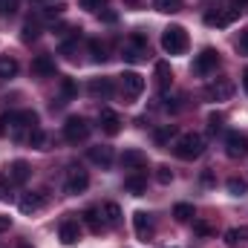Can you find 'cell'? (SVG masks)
<instances>
[{"instance_id":"6da1fadb","label":"cell","mask_w":248,"mask_h":248,"mask_svg":"<svg viewBox=\"0 0 248 248\" xmlns=\"http://www.w3.org/2000/svg\"><path fill=\"white\" fill-rule=\"evenodd\" d=\"M38 127V113L35 110H15L0 119V133H9L12 139H23L26 130Z\"/></svg>"},{"instance_id":"7a4b0ae2","label":"cell","mask_w":248,"mask_h":248,"mask_svg":"<svg viewBox=\"0 0 248 248\" xmlns=\"http://www.w3.org/2000/svg\"><path fill=\"white\" fill-rule=\"evenodd\" d=\"M173 153H176L179 159H185V162L199 159V156L205 153V136H199V133H182V136H176Z\"/></svg>"},{"instance_id":"3957f363","label":"cell","mask_w":248,"mask_h":248,"mask_svg":"<svg viewBox=\"0 0 248 248\" xmlns=\"http://www.w3.org/2000/svg\"><path fill=\"white\" fill-rule=\"evenodd\" d=\"M162 49H165L168 55H185V52H187V32H185V26L170 23V26L162 32Z\"/></svg>"},{"instance_id":"277c9868","label":"cell","mask_w":248,"mask_h":248,"mask_svg":"<svg viewBox=\"0 0 248 248\" xmlns=\"http://www.w3.org/2000/svg\"><path fill=\"white\" fill-rule=\"evenodd\" d=\"M63 139H66L69 144L87 141V139H90V122L81 119V116H69V119L63 122Z\"/></svg>"},{"instance_id":"5b68a950","label":"cell","mask_w":248,"mask_h":248,"mask_svg":"<svg viewBox=\"0 0 248 248\" xmlns=\"http://www.w3.org/2000/svg\"><path fill=\"white\" fill-rule=\"evenodd\" d=\"M202 95H205V101H228V98L234 95V81H228V78H217V81L205 84Z\"/></svg>"},{"instance_id":"8992f818","label":"cell","mask_w":248,"mask_h":248,"mask_svg":"<svg viewBox=\"0 0 248 248\" xmlns=\"http://www.w3.org/2000/svg\"><path fill=\"white\" fill-rule=\"evenodd\" d=\"M90 185V173L84 170V168H69L66 170V179H63V190L69 193V196H75V193H84Z\"/></svg>"},{"instance_id":"52a82bcc","label":"cell","mask_w":248,"mask_h":248,"mask_svg":"<svg viewBox=\"0 0 248 248\" xmlns=\"http://www.w3.org/2000/svg\"><path fill=\"white\" fill-rule=\"evenodd\" d=\"M217 66H219V52L217 49H202L193 58V72L196 75H211V72H217Z\"/></svg>"},{"instance_id":"ba28073f","label":"cell","mask_w":248,"mask_h":248,"mask_svg":"<svg viewBox=\"0 0 248 248\" xmlns=\"http://www.w3.org/2000/svg\"><path fill=\"white\" fill-rule=\"evenodd\" d=\"M133 228H136V237L139 240H153V234H156V222H153V217L147 214V211H136L133 214Z\"/></svg>"},{"instance_id":"9c48e42d","label":"cell","mask_w":248,"mask_h":248,"mask_svg":"<svg viewBox=\"0 0 248 248\" xmlns=\"http://www.w3.org/2000/svg\"><path fill=\"white\" fill-rule=\"evenodd\" d=\"M225 153H228L231 159H243V156L248 153V136L246 133L231 130V133L225 136Z\"/></svg>"},{"instance_id":"30bf717a","label":"cell","mask_w":248,"mask_h":248,"mask_svg":"<svg viewBox=\"0 0 248 248\" xmlns=\"http://www.w3.org/2000/svg\"><path fill=\"white\" fill-rule=\"evenodd\" d=\"M122 58H124V61H130V63L144 61V58H147V41H144L141 35H133V38H130V44L122 49Z\"/></svg>"},{"instance_id":"8fae6325","label":"cell","mask_w":248,"mask_h":248,"mask_svg":"<svg viewBox=\"0 0 248 248\" xmlns=\"http://www.w3.org/2000/svg\"><path fill=\"white\" fill-rule=\"evenodd\" d=\"M237 17H240V9H237V6H231V9H214V12H205V23H208V26H231Z\"/></svg>"},{"instance_id":"7c38bea8","label":"cell","mask_w":248,"mask_h":248,"mask_svg":"<svg viewBox=\"0 0 248 248\" xmlns=\"http://www.w3.org/2000/svg\"><path fill=\"white\" fill-rule=\"evenodd\" d=\"M122 93L127 98H139L144 93V78L139 72H124L122 75Z\"/></svg>"},{"instance_id":"4fadbf2b","label":"cell","mask_w":248,"mask_h":248,"mask_svg":"<svg viewBox=\"0 0 248 248\" xmlns=\"http://www.w3.org/2000/svg\"><path fill=\"white\" fill-rule=\"evenodd\" d=\"M58 237H61L63 246H75V243L81 240V225H78V219L66 217L61 225H58Z\"/></svg>"},{"instance_id":"5bb4252c","label":"cell","mask_w":248,"mask_h":248,"mask_svg":"<svg viewBox=\"0 0 248 248\" xmlns=\"http://www.w3.org/2000/svg\"><path fill=\"white\" fill-rule=\"evenodd\" d=\"M44 205H46V196H44V193H23V196L17 199V208H20V214H26V217L38 214Z\"/></svg>"},{"instance_id":"9a60e30c","label":"cell","mask_w":248,"mask_h":248,"mask_svg":"<svg viewBox=\"0 0 248 248\" xmlns=\"http://www.w3.org/2000/svg\"><path fill=\"white\" fill-rule=\"evenodd\" d=\"M98 124H101V130L107 133V136H119L122 133V116L116 113V110H101V116H98Z\"/></svg>"},{"instance_id":"2e32d148","label":"cell","mask_w":248,"mask_h":248,"mask_svg":"<svg viewBox=\"0 0 248 248\" xmlns=\"http://www.w3.org/2000/svg\"><path fill=\"white\" fill-rule=\"evenodd\" d=\"M87 156H90V162L98 165V168H110V165H113V147H107V144H95V147H90Z\"/></svg>"},{"instance_id":"e0dca14e","label":"cell","mask_w":248,"mask_h":248,"mask_svg":"<svg viewBox=\"0 0 248 248\" xmlns=\"http://www.w3.org/2000/svg\"><path fill=\"white\" fill-rule=\"evenodd\" d=\"M144 165H147V156H144L141 150L127 147L122 153V168H127V170H136V168H144Z\"/></svg>"},{"instance_id":"ac0fdd59","label":"cell","mask_w":248,"mask_h":248,"mask_svg":"<svg viewBox=\"0 0 248 248\" xmlns=\"http://www.w3.org/2000/svg\"><path fill=\"white\" fill-rule=\"evenodd\" d=\"M101 219H104V225L119 228L122 225V208H119V202H104L101 205Z\"/></svg>"},{"instance_id":"d6986e66","label":"cell","mask_w":248,"mask_h":248,"mask_svg":"<svg viewBox=\"0 0 248 248\" xmlns=\"http://www.w3.org/2000/svg\"><path fill=\"white\" fill-rule=\"evenodd\" d=\"M87 90H90V95H95V98H110L116 87H113V81H110V78H93Z\"/></svg>"},{"instance_id":"ffe728a7","label":"cell","mask_w":248,"mask_h":248,"mask_svg":"<svg viewBox=\"0 0 248 248\" xmlns=\"http://www.w3.org/2000/svg\"><path fill=\"white\" fill-rule=\"evenodd\" d=\"M29 176H32V170H29V165H26L23 159H17V162L9 165V179H12V185H23Z\"/></svg>"},{"instance_id":"44dd1931","label":"cell","mask_w":248,"mask_h":248,"mask_svg":"<svg viewBox=\"0 0 248 248\" xmlns=\"http://www.w3.org/2000/svg\"><path fill=\"white\" fill-rule=\"evenodd\" d=\"M32 72L41 75V78L55 75V58H52V55H38V58L32 61Z\"/></svg>"},{"instance_id":"7402d4cb","label":"cell","mask_w":248,"mask_h":248,"mask_svg":"<svg viewBox=\"0 0 248 248\" xmlns=\"http://www.w3.org/2000/svg\"><path fill=\"white\" fill-rule=\"evenodd\" d=\"M170 84H173V69H170V63L159 61L156 63V87L165 93V90H170Z\"/></svg>"},{"instance_id":"603a6c76","label":"cell","mask_w":248,"mask_h":248,"mask_svg":"<svg viewBox=\"0 0 248 248\" xmlns=\"http://www.w3.org/2000/svg\"><path fill=\"white\" fill-rule=\"evenodd\" d=\"M124 190L133 193V196H141V193L147 190V176H144V173H133V176H127V179H124Z\"/></svg>"},{"instance_id":"cb8c5ba5","label":"cell","mask_w":248,"mask_h":248,"mask_svg":"<svg viewBox=\"0 0 248 248\" xmlns=\"http://www.w3.org/2000/svg\"><path fill=\"white\" fill-rule=\"evenodd\" d=\"M84 222L90 225V231H93V234H101V231L107 228V225H104V219H101V211H93V208H90V211H84Z\"/></svg>"},{"instance_id":"d4e9b609","label":"cell","mask_w":248,"mask_h":248,"mask_svg":"<svg viewBox=\"0 0 248 248\" xmlns=\"http://www.w3.org/2000/svg\"><path fill=\"white\" fill-rule=\"evenodd\" d=\"M173 136H176V124H162V127L153 130V141L156 144H168Z\"/></svg>"},{"instance_id":"484cf974","label":"cell","mask_w":248,"mask_h":248,"mask_svg":"<svg viewBox=\"0 0 248 248\" xmlns=\"http://www.w3.org/2000/svg\"><path fill=\"white\" fill-rule=\"evenodd\" d=\"M225 243H228V246H240V243H248V225L231 228V231L225 234Z\"/></svg>"},{"instance_id":"4316f807","label":"cell","mask_w":248,"mask_h":248,"mask_svg":"<svg viewBox=\"0 0 248 248\" xmlns=\"http://www.w3.org/2000/svg\"><path fill=\"white\" fill-rule=\"evenodd\" d=\"M38 35H41V26H38V20L29 17V20L23 23V35H20V38H23L26 44H32V41H38Z\"/></svg>"},{"instance_id":"83f0119b","label":"cell","mask_w":248,"mask_h":248,"mask_svg":"<svg viewBox=\"0 0 248 248\" xmlns=\"http://www.w3.org/2000/svg\"><path fill=\"white\" fill-rule=\"evenodd\" d=\"M15 75H17V61L3 55L0 58V78H15Z\"/></svg>"},{"instance_id":"f1b7e54d","label":"cell","mask_w":248,"mask_h":248,"mask_svg":"<svg viewBox=\"0 0 248 248\" xmlns=\"http://www.w3.org/2000/svg\"><path fill=\"white\" fill-rule=\"evenodd\" d=\"M153 9L156 12H165V15H173L182 9V0H153Z\"/></svg>"},{"instance_id":"f546056e","label":"cell","mask_w":248,"mask_h":248,"mask_svg":"<svg viewBox=\"0 0 248 248\" xmlns=\"http://www.w3.org/2000/svg\"><path fill=\"white\" fill-rule=\"evenodd\" d=\"M193 214H196V211H193V205H187V202H179V205L173 208V217H176L179 222H187V219H193Z\"/></svg>"},{"instance_id":"4dcf8cb0","label":"cell","mask_w":248,"mask_h":248,"mask_svg":"<svg viewBox=\"0 0 248 248\" xmlns=\"http://www.w3.org/2000/svg\"><path fill=\"white\" fill-rule=\"evenodd\" d=\"M228 193H231V196H243V193H248V182L246 179H237V176H234V179H228Z\"/></svg>"},{"instance_id":"1f68e13d","label":"cell","mask_w":248,"mask_h":248,"mask_svg":"<svg viewBox=\"0 0 248 248\" xmlns=\"http://www.w3.org/2000/svg\"><path fill=\"white\" fill-rule=\"evenodd\" d=\"M26 139H29V144H32V147H38V150H44V144H46V133H44L41 127L29 130V136H26Z\"/></svg>"},{"instance_id":"d6a6232c","label":"cell","mask_w":248,"mask_h":248,"mask_svg":"<svg viewBox=\"0 0 248 248\" xmlns=\"http://www.w3.org/2000/svg\"><path fill=\"white\" fill-rule=\"evenodd\" d=\"M90 52H93V61H95V63L107 61V46H104V44H98V41H90Z\"/></svg>"},{"instance_id":"836d02e7","label":"cell","mask_w":248,"mask_h":248,"mask_svg":"<svg viewBox=\"0 0 248 248\" xmlns=\"http://www.w3.org/2000/svg\"><path fill=\"white\" fill-rule=\"evenodd\" d=\"M61 55L66 58V61H75V58H78V41H66V44H61Z\"/></svg>"},{"instance_id":"e575fe53","label":"cell","mask_w":248,"mask_h":248,"mask_svg":"<svg viewBox=\"0 0 248 248\" xmlns=\"http://www.w3.org/2000/svg\"><path fill=\"white\" fill-rule=\"evenodd\" d=\"M156 179H159V185H170L173 182V170L168 165H159L156 168Z\"/></svg>"},{"instance_id":"d590c367","label":"cell","mask_w":248,"mask_h":248,"mask_svg":"<svg viewBox=\"0 0 248 248\" xmlns=\"http://www.w3.org/2000/svg\"><path fill=\"white\" fill-rule=\"evenodd\" d=\"M12 196V179H9V173H0V202H6Z\"/></svg>"},{"instance_id":"8d00e7d4","label":"cell","mask_w":248,"mask_h":248,"mask_svg":"<svg viewBox=\"0 0 248 248\" xmlns=\"http://www.w3.org/2000/svg\"><path fill=\"white\" fill-rule=\"evenodd\" d=\"M222 122H225L222 113H211V116H208V130H211V133H219V130H222Z\"/></svg>"},{"instance_id":"74e56055","label":"cell","mask_w":248,"mask_h":248,"mask_svg":"<svg viewBox=\"0 0 248 248\" xmlns=\"http://www.w3.org/2000/svg\"><path fill=\"white\" fill-rule=\"evenodd\" d=\"M17 12V0H0V15L3 17H12Z\"/></svg>"},{"instance_id":"f35d334b","label":"cell","mask_w":248,"mask_h":248,"mask_svg":"<svg viewBox=\"0 0 248 248\" xmlns=\"http://www.w3.org/2000/svg\"><path fill=\"white\" fill-rule=\"evenodd\" d=\"M193 231H196L199 237H211V234H214V228H211L208 222H202V219H196V222H193Z\"/></svg>"},{"instance_id":"ab89813d","label":"cell","mask_w":248,"mask_h":248,"mask_svg":"<svg viewBox=\"0 0 248 248\" xmlns=\"http://www.w3.org/2000/svg\"><path fill=\"white\" fill-rule=\"evenodd\" d=\"M107 0H81V9H90V12H98Z\"/></svg>"},{"instance_id":"60d3db41","label":"cell","mask_w":248,"mask_h":248,"mask_svg":"<svg viewBox=\"0 0 248 248\" xmlns=\"http://www.w3.org/2000/svg\"><path fill=\"white\" fill-rule=\"evenodd\" d=\"M237 49H240L243 55H248V29H246V32H240V41H237Z\"/></svg>"},{"instance_id":"b9f144b4","label":"cell","mask_w":248,"mask_h":248,"mask_svg":"<svg viewBox=\"0 0 248 248\" xmlns=\"http://www.w3.org/2000/svg\"><path fill=\"white\" fill-rule=\"evenodd\" d=\"M98 17H104L107 23H116V17H119V15H116V12H98Z\"/></svg>"},{"instance_id":"7bdbcfd3","label":"cell","mask_w":248,"mask_h":248,"mask_svg":"<svg viewBox=\"0 0 248 248\" xmlns=\"http://www.w3.org/2000/svg\"><path fill=\"white\" fill-rule=\"evenodd\" d=\"M63 93H66V95H75V84H72L69 78H63Z\"/></svg>"},{"instance_id":"ee69618b","label":"cell","mask_w":248,"mask_h":248,"mask_svg":"<svg viewBox=\"0 0 248 248\" xmlns=\"http://www.w3.org/2000/svg\"><path fill=\"white\" fill-rule=\"evenodd\" d=\"M9 225H12V219H9V217H0V234L9 231Z\"/></svg>"},{"instance_id":"f6af8a7d","label":"cell","mask_w":248,"mask_h":248,"mask_svg":"<svg viewBox=\"0 0 248 248\" xmlns=\"http://www.w3.org/2000/svg\"><path fill=\"white\" fill-rule=\"evenodd\" d=\"M202 182H205V185H214V173H211V170H205V173H202Z\"/></svg>"},{"instance_id":"bcb514c9","label":"cell","mask_w":248,"mask_h":248,"mask_svg":"<svg viewBox=\"0 0 248 248\" xmlns=\"http://www.w3.org/2000/svg\"><path fill=\"white\" fill-rule=\"evenodd\" d=\"M243 90H246V93H248V69H246V72H243Z\"/></svg>"},{"instance_id":"7dc6e473","label":"cell","mask_w":248,"mask_h":248,"mask_svg":"<svg viewBox=\"0 0 248 248\" xmlns=\"http://www.w3.org/2000/svg\"><path fill=\"white\" fill-rule=\"evenodd\" d=\"M248 0H237V9H243V6H246Z\"/></svg>"},{"instance_id":"c3c4849f","label":"cell","mask_w":248,"mask_h":248,"mask_svg":"<svg viewBox=\"0 0 248 248\" xmlns=\"http://www.w3.org/2000/svg\"><path fill=\"white\" fill-rule=\"evenodd\" d=\"M124 3H130V6H133V3H139V0H124Z\"/></svg>"}]
</instances>
